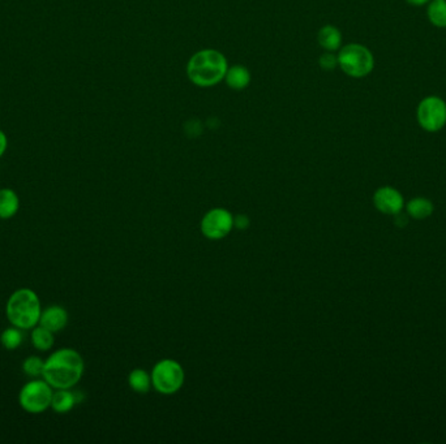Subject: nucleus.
Here are the masks:
<instances>
[{"instance_id": "nucleus-1", "label": "nucleus", "mask_w": 446, "mask_h": 444, "mask_svg": "<svg viewBox=\"0 0 446 444\" xmlns=\"http://www.w3.org/2000/svg\"><path fill=\"white\" fill-rule=\"evenodd\" d=\"M84 370V359L76 350L60 348L45 359L42 378L54 390H68L80 382Z\"/></svg>"}, {"instance_id": "nucleus-2", "label": "nucleus", "mask_w": 446, "mask_h": 444, "mask_svg": "<svg viewBox=\"0 0 446 444\" xmlns=\"http://www.w3.org/2000/svg\"><path fill=\"white\" fill-rule=\"evenodd\" d=\"M228 70L226 58L217 50H201L188 62V78L200 87H211L219 84Z\"/></svg>"}, {"instance_id": "nucleus-3", "label": "nucleus", "mask_w": 446, "mask_h": 444, "mask_svg": "<svg viewBox=\"0 0 446 444\" xmlns=\"http://www.w3.org/2000/svg\"><path fill=\"white\" fill-rule=\"evenodd\" d=\"M42 304L38 295L31 288H18L8 298L6 315L12 326L31 330L39 323Z\"/></svg>"}, {"instance_id": "nucleus-4", "label": "nucleus", "mask_w": 446, "mask_h": 444, "mask_svg": "<svg viewBox=\"0 0 446 444\" xmlns=\"http://www.w3.org/2000/svg\"><path fill=\"white\" fill-rule=\"evenodd\" d=\"M338 65L350 77H366L373 70L375 59L367 47L350 43L341 48L338 54Z\"/></svg>"}, {"instance_id": "nucleus-5", "label": "nucleus", "mask_w": 446, "mask_h": 444, "mask_svg": "<svg viewBox=\"0 0 446 444\" xmlns=\"http://www.w3.org/2000/svg\"><path fill=\"white\" fill-rule=\"evenodd\" d=\"M54 389L42 378H34L31 382L23 384L18 394V406L26 413L41 414L46 412L51 406Z\"/></svg>"}, {"instance_id": "nucleus-6", "label": "nucleus", "mask_w": 446, "mask_h": 444, "mask_svg": "<svg viewBox=\"0 0 446 444\" xmlns=\"http://www.w3.org/2000/svg\"><path fill=\"white\" fill-rule=\"evenodd\" d=\"M152 384L159 394L172 395L184 384V370L174 359H162L152 372Z\"/></svg>"}, {"instance_id": "nucleus-7", "label": "nucleus", "mask_w": 446, "mask_h": 444, "mask_svg": "<svg viewBox=\"0 0 446 444\" xmlns=\"http://www.w3.org/2000/svg\"><path fill=\"white\" fill-rule=\"evenodd\" d=\"M418 121L424 131L437 132L446 124V103L438 97L423 99L418 107Z\"/></svg>"}, {"instance_id": "nucleus-8", "label": "nucleus", "mask_w": 446, "mask_h": 444, "mask_svg": "<svg viewBox=\"0 0 446 444\" xmlns=\"http://www.w3.org/2000/svg\"><path fill=\"white\" fill-rule=\"evenodd\" d=\"M234 228V217L226 209H213L205 214L201 222V232L209 240L225 239Z\"/></svg>"}, {"instance_id": "nucleus-9", "label": "nucleus", "mask_w": 446, "mask_h": 444, "mask_svg": "<svg viewBox=\"0 0 446 444\" xmlns=\"http://www.w3.org/2000/svg\"><path fill=\"white\" fill-rule=\"evenodd\" d=\"M375 206L383 214L395 215L403 207V198L399 195L398 190L393 188H380L373 197Z\"/></svg>"}, {"instance_id": "nucleus-10", "label": "nucleus", "mask_w": 446, "mask_h": 444, "mask_svg": "<svg viewBox=\"0 0 446 444\" xmlns=\"http://www.w3.org/2000/svg\"><path fill=\"white\" fill-rule=\"evenodd\" d=\"M38 325L53 331L54 334L60 332L68 325V312L60 305L47 306L41 313Z\"/></svg>"}, {"instance_id": "nucleus-11", "label": "nucleus", "mask_w": 446, "mask_h": 444, "mask_svg": "<svg viewBox=\"0 0 446 444\" xmlns=\"http://www.w3.org/2000/svg\"><path fill=\"white\" fill-rule=\"evenodd\" d=\"M20 210V197L14 189H0V219L14 218Z\"/></svg>"}, {"instance_id": "nucleus-12", "label": "nucleus", "mask_w": 446, "mask_h": 444, "mask_svg": "<svg viewBox=\"0 0 446 444\" xmlns=\"http://www.w3.org/2000/svg\"><path fill=\"white\" fill-rule=\"evenodd\" d=\"M78 403V395L68 390H54L53 399H51V409L55 413L65 414L70 412Z\"/></svg>"}, {"instance_id": "nucleus-13", "label": "nucleus", "mask_w": 446, "mask_h": 444, "mask_svg": "<svg viewBox=\"0 0 446 444\" xmlns=\"http://www.w3.org/2000/svg\"><path fill=\"white\" fill-rule=\"evenodd\" d=\"M225 80H226L228 87H231L234 90H243L250 85V70L243 65H234V67L227 70Z\"/></svg>"}, {"instance_id": "nucleus-14", "label": "nucleus", "mask_w": 446, "mask_h": 444, "mask_svg": "<svg viewBox=\"0 0 446 444\" xmlns=\"http://www.w3.org/2000/svg\"><path fill=\"white\" fill-rule=\"evenodd\" d=\"M317 40H319L320 46L325 48L326 51H336L342 43V34L334 26L325 25L319 31Z\"/></svg>"}, {"instance_id": "nucleus-15", "label": "nucleus", "mask_w": 446, "mask_h": 444, "mask_svg": "<svg viewBox=\"0 0 446 444\" xmlns=\"http://www.w3.org/2000/svg\"><path fill=\"white\" fill-rule=\"evenodd\" d=\"M31 342L37 351H50L54 347V332L37 325L36 327L31 328Z\"/></svg>"}, {"instance_id": "nucleus-16", "label": "nucleus", "mask_w": 446, "mask_h": 444, "mask_svg": "<svg viewBox=\"0 0 446 444\" xmlns=\"http://www.w3.org/2000/svg\"><path fill=\"white\" fill-rule=\"evenodd\" d=\"M23 330L15 327L11 325V327H7L0 334V344L3 345L4 350L7 351H15L21 344H23V335L21 332Z\"/></svg>"}, {"instance_id": "nucleus-17", "label": "nucleus", "mask_w": 446, "mask_h": 444, "mask_svg": "<svg viewBox=\"0 0 446 444\" xmlns=\"http://www.w3.org/2000/svg\"><path fill=\"white\" fill-rule=\"evenodd\" d=\"M131 389L139 394H147L152 387V377L142 369H136L128 377Z\"/></svg>"}, {"instance_id": "nucleus-18", "label": "nucleus", "mask_w": 446, "mask_h": 444, "mask_svg": "<svg viewBox=\"0 0 446 444\" xmlns=\"http://www.w3.org/2000/svg\"><path fill=\"white\" fill-rule=\"evenodd\" d=\"M408 214L415 219H425L433 211V205L425 198H415L407 205Z\"/></svg>"}, {"instance_id": "nucleus-19", "label": "nucleus", "mask_w": 446, "mask_h": 444, "mask_svg": "<svg viewBox=\"0 0 446 444\" xmlns=\"http://www.w3.org/2000/svg\"><path fill=\"white\" fill-rule=\"evenodd\" d=\"M430 23L438 28H446V0H435L428 7Z\"/></svg>"}, {"instance_id": "nucleus-20", "label": "nucleus", "mask_w": 446, "mask_h": 444, "mask_svg": "<svg viewBox=\"0 0 446 444\" xmlns=\"http://www.w3.org/2000/svg\"><path fill=\"white\" fill-rule=\"evenodd\" d=\"M43 367H45V359H41L38 356H29L23 359V374L31 378H39V377L42 378Z\"/></svg>"}, {"instance_id": "nucleus-21", "label": "nucleus", "mask_w": 446, "mask_h": 444, "mask_svg": "<svg viewBox=\"0 0 446 444\" xmlns=\"http://www.w3.org/2000/svg\"><path fill=\"white\" fill-rule=\"evenodd\" d=\"M320 67L322 70H331L336 68L338 65V56L334 54H330V53H325L320 56Z\"/></svg>"}, {"instance_id": "nucleus-22", "label": "nucleus", "mask_w": 446, "mask_h": 444, "mask_svg": "<svg viewBox=\"0 0 446 444\" xmlns=\"http://www.w3.org/2000/svg\"><path fill=\"white\" fill-rule=\"evenodd\" d=\"M250 226V220L245 217V215H238L234 218V227L239 228V229H244L247 227Z\"/></svg>"}, {"instance_id": "nucleus-23", "label": "nucleus", "mask_w": 446, "mask_h": 444, "mask_svg": "<svg viewBox=\"0 0 446 444\" xmlns=\"http://www.w3.org/2000/svg\"><path fill=\"white\" fill-rule=\"evenodd\" d=\"M8 148L7 134L0 129V158L6 154Z\"/></svg>"}, {"instance_id": "nucleus-24", "label": "nucleus", "mask_w": 446, "mask_h": 444, "mask_svg": "<svg viewBox=\"0 0 446 444\" xmlns=\"http://www.w3.org/2000/svg\"><path fill=\"white\" fill-rule=\"evenodd\" d=\"M410 4H413V6H424V4H427L430 0H407Z\"/></svg>"}]
</instances>
